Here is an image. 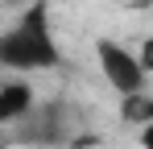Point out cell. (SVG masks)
Returning <instances> with one entry per match:
<instances>
[{"mask_svg": "<svg viewBox=\"0 0 153 149\" xmlns=\"http://www.w3.org/2000/svg\"><path fill=\"white\" fill-rule=\"evenodd\" d=\"M87 149H95V145H87Z\"/></svg>", "mask_w": 153, "mask_h": 149, "instance_id": "8", "label": "cell"}, {"mask_svg": "<svg viewBox=\"0 0 153 149\" xmlns=\"http://www.w3.org/2000/svg\"><path fill=\"white\" fill-rule=\"evenodd\" d=\"M95 54H100V74L108 79V87H112L116 95L145 91V79H149V74L141 71V62H137L132 50H124L120 42H112V37H103L100 46H95Z\"/></svg>", "mask_w": 153, "mask_h": 149, "instance_id": "3", "label": "cell"}, {"mask_svg": "<svg viewBox=\"0 0 153 149\" xmlns=\"http://www.w3.org/2000/svg\"><path fill=\"white\" fill-rule=\"evenodd\" d=\"M0 71H4V66H0Z\"/></svg>", "mask_w": 153, "mask_h": 149, "instance_id": "9", "label": "cell"}, {"mask_svg": "<svg viewBox=\"0 0 153 149\" xmlns=\"http://www.w3.org/2000/svg\"><path fill=\"white\" fill-rule=\"evenodd\" d=\"M37 104V95H33V87H29L25 79H0V124H13L25 120L29 108Z\"/></svg>", "mask_w": 153, "mask_h": 149, "instance_id": "4", "label": "cell"}, {"mask_svg": "<svg viewBox=\"0 0 153 149\" xmlns=\"http://www.w3.org/2000/svg\"><path fill=\"white\" fill-rule=\"evenodd\" d=\"M137 62H141V71H145V74H153V37H145V42H141Z\"/></svg>", "mask_w": 153, "mask_h": 149, "instance_id": "6", "label": "cell"}, {"mask_svg": "<svg viewBox=\"0 0 153 149\" xmlns=\"http://www.w3.org/2000/svg\"><path fill=\"white\" fill-rule=\"evenodd\" d=\"M120 120L124 124H149L153 120V95H145V91L120 95Z\"/></svg>", "mask_w": 153, "mask_h": 149, "instance_id": "5", "label": "cell"}, {"mask_svg": "<svg viewBox=\"0 0 153 149\" xmlns=\"http://www.w3.org/2000/svg\"><path fill=\"white\" fill-rule=\"evenodd\" d=\"M141 149H153V120L141 124Z\"/></svg>", "mask_w": 153, "mask_h": 149, "instance_id": "7", "label": "cell"}, {"mask_svg": "<svg viewBox=\"0 0 153 149\" xmlns=\"http://www.w3.org/2000/svg\"><path fill=\"white\" fill-rule=\"evenodd\" d=\"M17 128V145H33V149H46V145H62L66 141V108L50 99V104H33L25 120L13 124Z\"/></svg>", "mask_w": 153, "mask_h": 149, "instance_id": "2", "label": "cell"}, {"mask_svg": "<svg viewBox=\"0 0 153 149\" xmlns=\"http://www.w3.org/2000/svg\"><path fill=\"white\" fill-rule=\"evenodd\" d=\"M62 62V50L50 29V0H29L21 17L0 33V66L4 71H50Z\"/></svg>", "mask_w": 153, "mask_h": 149, "instance_id": "1", "label": "cell"}]
</instances>
